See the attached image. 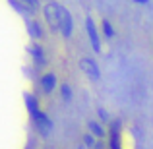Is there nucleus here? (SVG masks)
Wrapping results in <instances>:
<instances>
[{"instance_id":"obj_7","label":"nucleus","mask_w":153,"mask_h":149,"mask_svg":"<svg viewBox=\"0 0 153 149\" xmlns=\"http://www.w3.org/2000/svg\"><path fill=\"white\" fill-rule=\"evenodd\" d=\"M140 2H147V0H140Z\"/></svg>"},{"instance_id":"obj_6","label":"nucleus","mask_w":153,"mask_h":149,"mask_svg":"<svg viewBox=\"0 0 153 149\" xmlns=\"http://www.w3.org/2000/svg\"><path fill=\"white\" fill-rule=\"evenodd\" d=\"M27 2H31V4H37V0H27Z\"/></svg>"},{"instance_id":"obj_1","label":"nucleus","mask_w":153,"mask_h":149,"mask_svg":"<svg viewBox=\"0 0 153 149\" xmlns=\"http://www.w3.org/2000/svg\"><path fill=\"white\" fill-rule=\"evenodd\" d=\"M58 18H60V25H62V33L70 35L72 33V18H70V14H68L66 8L58 6Z\"/></svg>"},{"instance_id":"obj_4","label":"nucleus","mask_w":153,"mask_h":149,"mask_svg":"<svg viewBox=\"0 0 153 149\" xmlns=\"http://www.w3.org/2000/svg\"><path fill=\"white\" fill-rule=\"evenodd\" d=\"M52 82H54V78H52V76H47V78H43V85H45L47 91L52 89Z\"/></svg>"},{"instance_id":"obj_5","label":"nucleus","mask_w":153,"mask_h":149,"mask_svg":"<svg viewBox=\"0 0 153 149\" xmlns=\"http://www.w3.org/2000/svg\"><path fill=\"white\" fill-rule=\"evenodd\" d=\"M105 31H107V33H108V35H111V33H112V29H111V25H108V23H105Z\"/></svg>"},{"instance_id":"obj_3","label":"nucleus","mask_w":153,"mask_h":149,"mask_svg":"<svg viewBox=\"0 0 153 149\" xmlns=\"http://www.w3.org/2000/svg\"><path fill=\"white\" fill-rule=\"evenodd\" d=\"M87 31H89V39L93 43L95 50H101V43H99V37H97V31H95V25L91 19H87Z\"/></svg>"},{"instance_id":"obj_2","label":"nucleus","mask_w":153,"mask_h":149,"mask_svg":"<svg viewBox=\"0 0 153 149\" xmlns=\"http://www.w3.org/2000/svg\"><path fill=\"white\" fill-rule=\"evenodd\" d=\"M79 66H82V70L85 72L89 78H93V79H97V78H99L97 64H95L93 60H89V58H82V60H79Z\"/></svg>"}]
</instances>
